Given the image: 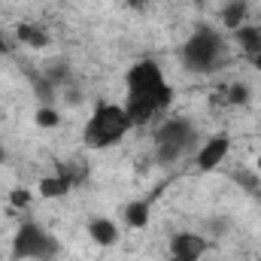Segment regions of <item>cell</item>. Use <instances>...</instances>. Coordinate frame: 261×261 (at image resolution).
<instances>
[{
	"label": "cell",
	"instance_id": "1",
	"mask_svg": "<svg viewBox=\"0 0 261 261\" xmlns=\"http://www.w3.org/2000/svg\"><path fill=\"white\" fill-rule=\"evenodd\" d=\"M128 94H125V113L130 125H149L155 116H161L173 103V88L164 76V70L152 58L137 61L128 70Z\"/></svg>",
	"mask_w": 261,
	"mask_h": 261
},
{
	"label": "cell",
	"instance_id": "2",
	"mask_svg": "<svg viewBox=\"0 0 261 261\" xmlns=\"http://www.w3.org/2000/svg\"><path fill=\"white\" fill-rule=\"evenodd\" d=\"M130 128H134V125H130L125 107L103 100V103H97V107L91 110V116H88V122H85V128H82V140H85L88 149H110V146L122 143V140L128 137Z\"/></svg>",
	"mask_w": 261,
	"mask_h": 261
},
{
	"label": "cell",
	"instance_id": "3",
	"mask_svg": "<svg viewBox=\"0 0 261 261\" xmlns=\"http://www.w3.org/2000/svg\"><path fill=\"white\" fill-rule=\"evenodd\" d=\"M179 58H182V67L192 73H213L225 64V37L216 28L203 24L182 43Z\"/></svg>",
	"mask_w": 261,
	"mask_h": 261
},
{
	"label": "cell",
	"instance_id": "4",
	"mask_svg": "<svg viewBox=\"0 0 261 261\" xmlns=\"http://www.w3.org/2000/svg\"><path fill=\"white\" fill-rule=\"evenodd\" d=\"M195 143H197V134L189 119H167L155 130V158L161 164H173L186 152H192Z\"/></svg>",
	"mask_w": 261,
	"mask_h": 261
},
{
	"label": "cell",
	"instance_id": "5",
	"mask_svg": "<svg viewBox=\"0 0 261 261\" xmlns=\"http://www.w3.org/2000/svg\"><path fill=\"white\" fill-rule=\"evenodd\" d=\"M58 252V240L37 222H24L15 237H12V258H34V261H43V258H55Z\"/></svg>",
	"mask_w": 261,
	"mask_h": 261
},
{
	"label": "cell",
	"instance_id": "6",
	"mask_svg": "<svg viewBox=\"0 0 261 261\" xmlns=\"http://www.w3.org/2000/svg\"><path fill=\"white\" fill-rule=\"evenodd\" d=\"M167 252H170V261H200L210 252V240L195 231H179L170 237Z\"/></svg>",
	"mask_w": 261,
	"mask_h": 261
},
{
	"label": "cell",
	"instance_id": "7",
	"mask_svg": "<svg viewBox=\"0 0 261 261\" xmlns=\"http://www.w3.org/2000/svg\"><path fill=\"white\" fill-rule=\"evenodd\" d=\"M231 152V140L225 137V134H219V137H210L200 149H197V167L200 170H216L222 161H225V155Z\"/></svg>",
	"mask_w": 261,
	"mask_h": 261
},
{
	"label": "cell",
	"instance_id": "8",
	"mask_svg": "<svg viewBox=\"0 0 261 261\" xmlns=\"http://www.w3.org/2000/svg\"><path fill=\"white\" fill-rule=\"evenodd\" d=\"M88 234L97 246H116L119 243V225L113 219H103V216L88 222Z\"/></svg>",
	"mask_w": 261,
	"mask_h": 261
},
{
	"label": "cell",
	"instance_id": "9",
	"mask_svg": "<svg viewBox=\"0 0 261 261\" xmlns=\"http://www.w3.org/2000/svg\"><path fill=\"white\" fill-rule=\"evenodd\" d=\"M18 40L31 49H46L52 43V37L43 24H18Z\"/></svg>",
	"mask_w": 261,
	"mask_h": 261
},
{
	"label": "cell",
	"instance_id": "10",
	"mask_svg": "<svg viewBox=\"0 0 261 261\" xmlns=\"http://www.w3.org/2000/svg\"><path fill=\"white\" fill-rule=\"evenodd\" d=\"M73 186V179L67 173H52L46 179H40V195L43 197H64Z\"/></svg>",
	"mask_w": 261,
	"mask_h": 261
},
{
	"label": "cell",
	"instance_id": "11",
	"mask_svg": "<svg viewBox=\"0 0 261 261\" xmlns=\"http://www.w3.org/2000/svg\"><path fill=\"white\" fill-rule=\"evenodd\" d=\"M234 37H237L240 49H243L249 58L261 52V28H249V24H243V28H237V31H234Z\"/></svg>",
	"mask_w": 261,
	"mask_h": 261
},
{
	"label": "cell",
	"instance_id": "12",
	"mask_svg": "<svg viewBox=\"0 0 261 261\" xmlns=\"http://www.w3.org/2000/svg\"><path fill=\"white\" fill-rule=\"evenodd\" d=\"M243 18H246V0H228L225 9H222V21H225V28L237 31V28H243Z\"/></svg>",
	"mask_w": 261,
	"mask_h": 261
},
{
	"label": "cell",
	"instance_id": "13",
	"mask_svg": "<svg viewBox=\"0 0 261 261\" xmlns=\"http://www.w3.org/2000/svg\"><path fill=\"white\" fill-rule=\"evenodd\" d=\"M125 222H128L130 228H146V222H149V203L146 200H134L125 210Z\"/></svg>",
	"mask_w": 261,
	"mask_h": 261
},
{
	"label": "cell",
	"instance_id": "14",
	"mask_svg": "<svg viewBox=\"0 0 261 261\" xmlns=\"http://www.w3.org/2000/svg\"><path fill=\"white\" fill-rule=\"evenodd\" d=\"M34 122H37L40 128H58V125H61V116H58L55 107H40L37 116H34Z\"/></svg>",
	"mask_w": 261,
	"mask_h": 261
},
{
	"label": "cell",
	"instance_id": "15",
	"mask_svg": "<svg viewBox=\"0 0 261 261\" xmlns=\"http://www.w3.org/2000/svg\"><path fill=\"white\" fill-rule=\"evenodd\" d=\"M225 100H228L231 107H243V103L249 100V88H246L243 82H234V85H228V91H225Z\"/></svg>",
	"mask_w": 261,
	"mask_h": 261
},
{
	"label": "cell",
	"instance_id": "16",
	"mask_svg": "<svg viewBox=\"0 0 261 261\" xmlns=\"http://www.w3.org/2000/svg\"><path fill=\"white\" fill-rule=\"evenodd\" d=\"M28 200H31V192H24V189L9 195V203H15V206H28Z\"/></svg>",
	"mask_w": 261,
	"mask_h": 261
},
{
	"label": "cell",
	"instance_id": "17",
	"mask_svg": "<svg viewBox=\"0 0 261 261\" xmlns=\"http://www.w3.org/2000/svg\"><path fill=\"white\" fill-rule=\"evenodd\" d=\"M249 61H252V67H255V70H258V73H261V52H258V55H252Z\"/></svg>",
	"mask_w": 261,
	"mask_h": 261
},
{
	"label": "cell",
	"instance_id": "18",
	"mask_svg": "<svg viewBox=\"0 0 261 261\" xmlns=\"http://www.w3.org/2000/svg\"><path fill=\"white\" fill-rule=\"evenodd\" d=\"M0 161H3V149H0Z\"/></svg>",
	"mask_w": 261,
	"mask_h": 261
},
{
	"label": "cell",
	"instance_id": "19",
	"mask_svg": "<svg viewBox=\"0 0 261 261\" xmlns=\"http://www.w3.org/2000/svg\"><path fill=\"white\" fill-rule=\"evenodd\" d=\"M258 170H261V158H258Z\"/></svg>",
	"mask_w": 261,
	"mask_h": 261
},
{
	"label": "cell",
	"instance_id": "20",
	"mask_svg": "<svg viewBox=\"0 0 261 261\" xmlns=\"http://www.w3.org/2000/svg\"><path fill=\"white\" fill-rule=\"evenodd\" d=\"M43 261H55V258H43Z\"/></svg>",
	"mask_w": 261,
	"mask_h": 261
}]
</instances>
